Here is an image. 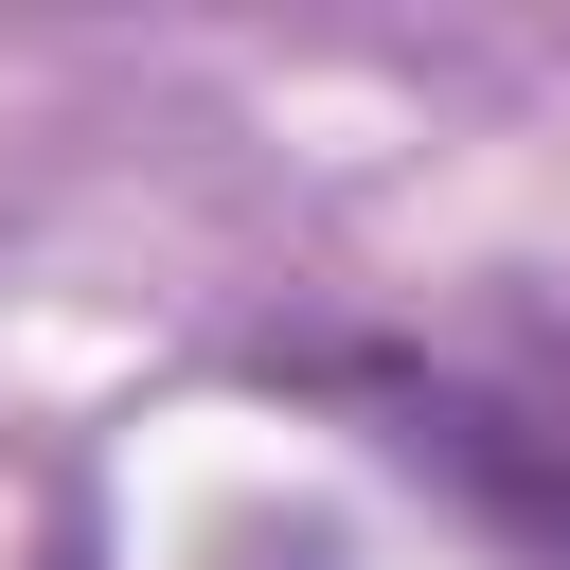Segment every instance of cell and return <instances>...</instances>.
Listing matches in <instances>:
<instances>
[{"instance_id": "1", "label": "cell", "mask_w": 570, "mask_h": 570, "mask_svg": "<svg viewBox=\"0 0 570 570\" xmlns=\"http://www.w3.org/2000/svg\"><path fill=\"white\" fill-rule=\"evenodd\" d=\"M374 410L410 463H445L499 534H534L570 570V374H392Z\"/></svg>"}]
</instances>
